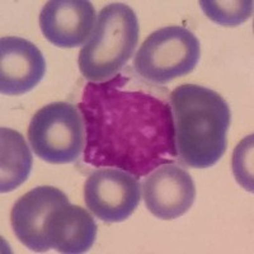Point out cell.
<instances>
[{
    "label": "cell",
    "mask_w": 254,
    "mask_h": 254,
    "mask_svg": "<svg viewBox=\"0 0 254 254\" xmlns=\"http://www.w3.org/2000/svg\"><path fill=\"white\" fill-rule=\"evenodd\" d=\"M28 141L38 158L50 164H69L84 151L85 130L78 106L55 102L38 110L28 126Z\"/></svg>",
    "instance_id": "5"
},
{
    "label": "cell",
    "mask_w": 254,
    "mask_h": 254,
    "mask_svg": "<svg viewBox=\"0 0 254 254\" xmlns=\"http://www.w3.org/2000/svg\"><path fill=\"white\" fill-rule=\"evenodd\" d=\"M253 135L247 136L235 147L233 153V173L237 182L248 192L254 190L253 176Z\"/></svg>",
    "instance_id": "14"
},
{
    "label": "cell",
    "mask_w": 254,
    "mask_h": 254,
    "mask_svg": "<svg viewBox=\"0 0 254 254\" xmlns=\"http://www.w3.org/2000/svg\"><path fill=\"white\" fill-rule=\"evenodd\" d=\"M97 238V224L92 215L80 206L65 205L56 208L46 226L50 249L65 254L85 253Z\"/></svg>",
    "instance_id": "11"
},
{
    "label": "cell",
    "mask_w": 254,
    "mask_h": 254,
    "mask_svg": "<svg viewBox=\"0 0 254 254\" xmlns=\"http://www.w3.org/2000/svg\"><path fill=\"white\" fill-rule=\"evenodd\" d=\"M33 165L26 139L18 131L0 128V192L8 193L28 179Z\"/></svg>",
    "instance_id": "12"
},
{
    "label": "cell",
    "mask_w": 254,
    "mask_h": 254,
    "mask_svg": "<svg viewBox=\"0 0 254 254\" xmlns=\"http://www.w3.org/2000/svg\"><path fill=\"white\" fill-rule=\"evenodd\" d=\"M201 9L208 19L224 27H237L253 14L252 0H201Z\"/></svg>",
    "instance_id": "13"
},
{
    "label": "cell",
    "mask_w": 254,
    "mask_h": 254,
    "mask_svg": "<svg viewBox=\"0 0 254 254\" xmlns=\"http://www.w3.org/2000/svg\"><path fill=\"white\" fill-rule=\"evenodd\" d=\"M140 199L139 178L117 168L93 172L84 183V202L102 221H125L137 208Z\"/></svg>",
    "instance_id": "6"
},
{
    "label": "cell",
    "mask_w": 254,
    "mask_h": 254,
    "mask_svg": "<svg viewBox=\"0 0 254 254\" xmlns=\"http://www.w3.org/2000/svg\"><path fill=\"white\" fill-rule=\"evenodd\" d=\"M46 61L35 44L22 37L0 40V92L22 95L31 92L44 79Z\"/></svg>",
    "instance_id": "10"
},
{
    "label": "cell",
    "mask_w": 254,
    "mask_h": 254,
    "mask_svg": "<svg viewBox=\"0 0 254 254\" xmlns=\"http://www.w3.org/2000/svg\"><path fill=\"white\" fill-rule=\"evenodd\" d=\"M139 35V20L131 6L112 3L102 8L89 40L79 52L81 75L93 83L119 75L133 55Z\"/></svg>",
    "instance_id": "3"
},
{
    "label": "cell",
    "mask_w": 254,
    "mask_h": 254,
    "mask_svg": "<svg viewBox=\"0 0 254 254\" xmlns=\"http://www.w3.org/2000/svg\"><path fill=\"white\" fill-rule=\"evenodd\" d=\"M177 156L190 168L214 167L226 150L230 107L217 92L182 84L169 95Z\"/></svg>",
    "instance_id": "2"
},
{
    "label": "cell",
    "mask_w": 254,
    "mask_h": 254,
    "mask_svg": "<svg viewBox=\"0 0 254 254\" xmlns=\"http://www.w3.org/2000/svg\"><path fill=\"white\" fill-rule=\"evenodd\" d=\"M65 203H69L66 194L52 186H40L23 194L10 212V222L18 240L32 252L49 251L47 221L52 212Z\"/></svg>",
    "instance_id": "8"
},
{
    "label": "cell",
    "mask_w": 254,
    "mask_h": 254,
    "mask_svg": "<svg viewBox=\"0 0 254 254\" xmlns=\"http://www.w3.org/2000/svg\"><path fill=\"white\" fill-rule=\"evenodd\" d=\"M78 108L85 164L141 178L178 159L171 104L133 75L120 72L107 81H89Z\"/></svg>",
    "instance_id": "1"
},
{
    "label": "cell",
    "mask_w": 254,
    "mask_h": 254,
    "mask_svg": "<svg viewBox=\"0 0 254 254\" xmlns=\"http://www.w3.org/2000/svg\"><path fill=\"white\" fill-rule=\"evenodd\" d=\"M145 206L158 219L174 220L192 207L196 186L186 169L176 163L163 164L142 182Z\"/></svg>",
    "instance_id": "7"
},
{
    "label": "cell",
    "mask_w": 254,
    "mask_h": 254,
    "mask_svg": "<svg viewBox=\"0 0 254 254\" xmlns=\"http://www.w3.org/2000/svg\"><path fill=\"white\" fill-rule=\"evenodd\" d=\"M95 9L87 0H51L40 13L45 38L61 49L84 45L95 24Z\"/></svg>",
    "instance_id": "9"
},
{
    "label": "cell",
    "mask_w": 254,
    "mask_h": 254,
    "mask_svg": "<svg viewBox=\"0 0 254 254\" xmlns=\"http://www.w3.org/2000/svg\"><path fill=\"white\" fill-rule=\"evenodd\" d=\"M199 56V41L193 32L182 26H168L147 36L132 66L144 80L167 84L193 71Z\"/></svg>",
    "instance_id": "4"
}]
</instances>
